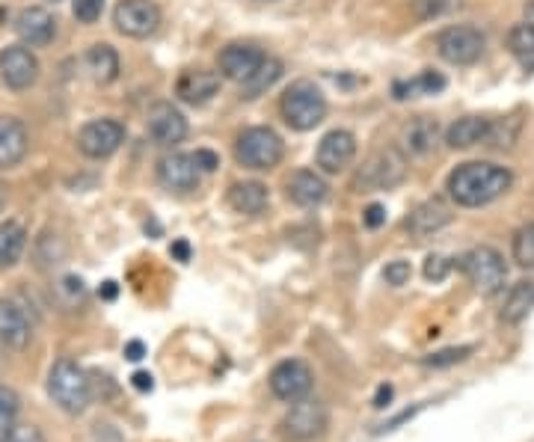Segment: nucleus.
<instances>
[{
	"instance_id": "nucleus-25",
	"label": "nucleus",
	"mask_w": 534,
	"mask_h": 442,
	"mask_svg": "<svg viewBox=\"0 0 534 442\" xmlns=\"http://www.w3.org/2000/svg\"><path fill=\"white\" fill-rule=\"evenodd\" d=\"M437 143H440V122L431 116H416L404 128V146L413 155H428V152H434Z\"/></svg>"
},
{
	"instance_id": "nucleus-18",
	"label": "nucleus",
	"mask_w": 534,
	"mask_h": 442,
	"mask_svg": "<svg viewBox=\"0 0 534 442\" xmlns=\"http://www.w3.org/2000/svg\"><path fill=\"white\" fill-rule=\"evenodd\" d=\"M30 339H33V327L27 312L12 300H0V345L12 351H24Z\"/></svg>"
},
{
	"instance_id": "nucleus-37",
	"label": "nucleus",
	"mask_w": 534,
	"mask_h": 442,
	"mask_svg": "<svg viewBox=\"0 0 534 442\" xmlns=\"http://www.w3.org/2000/svg\"><path fill=\"white\" fill-rule=\"evenodd\" d=\"M410 276H413V267H410V262H401V259H398V262H389L386 270H383V279H386L389 285H395V288H398V285H407Z\"/></svg>"
},
{
	"instance_id": "nucleus-36",
	"label": "nucleus",
	"mask_w": 534,
	"mask_h": 442,
	"mask_svg": "<svg viewBox=\"0 0 534 442\" xmlns=\"http://www.w3.org/2000/svg\"><path fill=\"white\" fill-rule=\"evenodd\" d=\"M0 442H45V434L36 428V425H12L3 437H0Z\"/></svg>"
},
{
	"instance_id": "nucleus-47",
	"label": "nucleus",
	"mask_w": 534,
	"mask_h": 442,
	"mask_svg": "<svg viewBox=\"0 0 534 442\" xmlns=\"http://www.w3.org/2000/svg\"><path fill=\"white\" fill-rule=\"evenodd\" d=\"M523 12H526V21H529V24L534 27V0H529V3H526V9H523Z\"/></svg>"
},
{
	"instance_id": "nucleus-35",
	"label": "nucleus",
	"mask_w": 534,
	"mask_h": 442,
	"mask_svg": "<svg viewBox=\"0 0 534 442\" xmlns=\"http://www.w3.org/2000/svg\"><path fill=\"white\" fill-rule=\"evenodd\" d=\"M57 291H60V297H63L66 306H78V303L84 300V294H87V288H84V282H81L78 276H66V279L57 285Z\"/></svg>"
},
{
	"instance_id": "nucleus-48",
	"label": "nucleus",
	"mask_w": 534,
	"mask_h": 442,
	"mask_svg": "<svg viewBox=\"0 0 534 442\" xmlns=\"http://www.w3.org/2000/svg\"><path fill=\"white\" fill-rule=\"evenodd\" d=\"M104 297H116V282H104Z\"/></svg>"
},
{
	"instance_id": "nucleus-17",
	"label": "nucleus",
	"mask_w": 534,
	"mask_h": 442,
	"mask_svg": "<svg viewBox=\"0 0 534 442\" xmlns=\"http://www.w3.org/2000/svg\"><path fill=\"white\" fill-rule=\"evenodd\" d=\"M451 223V208L445 205L443 199H425L422 205H416L413 211H410V217L404 220V226H407V232L413 235V238H431V235H437L440 229H445Z\"/></svg>"
},
{
	"instance_id": "nucleus-10",
	"label": "nucleus",
	"mask_w": 534,
	"mask_h": 442,
	"mask_svg": "<svg viewBox=\"0 0 534 442\" xmlns=\"http://www.w3.org/2000/svg\"><path fill=\"white\" fill-rule=\"evenodd\" d=\"M113 24L122 36L149 39L161 24V9L155 0H119L113 9Z\"/></svg>"
},
{
	"instance_id": "nucleus-28",
	"label": "nucleus",
	"mask_w": 534,
	"mask_h": 442,
	"mask_svg": "<svg viewBox=\"0 0 534 442\" xmlns=\"http://www.w3.org/2000/svg\"><path fill=\"white\" fill-rule=\"evenodd\" d=\"M24 247H27V232H24V226L15 223V220L0 223V270L18 265Z\"/></svg>"
},
{
	"instance_id": "nucleus-34",
	"label": "nucleus",
	"mask_w": 534,
	"mask_h": 442,
	"mask_svg": "<svg viewBox=\"0 0 534 442\" xmlns=\"http://www.w3.org/2000/svg\"><path fill=\"white\" fill-rule=\"evenodd\" d=\"M469 354H472V348H445V351H437V354L422 356V365H428V368H445V365L463 362Z\"/></svg>"
},
{
	"instance_id": "nucleus-29",
	"label": "nucleus",
	"mask_w": 534,
	"mask_h": 442,
	"mask_svg": "<svg viewBox=\"0 0 534 442\" xmlns=\"http://www.w3.org/2000/svg\"><path fill=\"white\" fill-rule=\"evenodd\" d=\"M279 78H282V63L273 60V57H265L262 66L253 72V78L241 84V87H244V98H259V95L273 87Z\"/></svg>"
},
{
	"instance_id": "nucleus-1",
	"label": "nucleus",
	"mask_w": 534,
	"mask_h": 442,
	"mask_svg": "<svg viewBox=\"0 0 534 442\" xmlns=\"http://www.w3.org/2000/svg\"><path fill=\"white\" fill-rule=\"evenodd\" d=\"M511 184H514V176L505 167L487 164V161H469V164H460L448 176V193L463 208H481L505 196Z\"/></svg>"
},
{
	"instance_id": "nucleus-38",
	"label": "nucleus",
	"mask_w": 534,
	"mask_h": 442,
	"mask_svg": "<svg viewBox=\"0 0 534 442\" xmlns=\"http://www.w3.org/2000/svg\"><path fill=\"white\" fill-rule=\"evenodd\" d=\"M72 9H75V18H78V21L92 24V21H98V18H101L104 0H75V3H72Z\"/></svg>"
},
{
	"instance_id": "nucleus-14",
	"label": "nucleus",
	"mask_w": 534,
	"mask_h": 442,
	"mask_svg": "<svg viewBox=\"0 0 534 442\" xmlns=\"http://www.w3.org/2000/svg\"><path fill=\"white\" fill-rule=\"evenodd\" d=\"M146 128H149V137L158 143V146H176L187 137V119L178 113L170 101H158L152 104L149 110V119H146Z\"/></svg>"
},
{
	"instance_id": "nucleus-2",
	"label": "nucleus",
	"mask_w": 534,
	"mask_h": 442,
	"mask_svg": "<svg viewBox=\"0 0 534 442\" xmlns=\"http://www.w3.org/2000/svg\"><path fill=\"white\" fill-rule=\"evenodd\" d=\"M48 392H51L54 404L72 416L84 413L92 401V383H89L87 371L75 359L54 362V368L48 374Z\"/></svg>"
},
{
	"instance_id": "nucleus-50",
	"label": "nucleus",
	"mask_w": 534,
	"mask_h": 442,
	"mask_svg": "<svg viewBox=\"0 0 534 442\" xmlns=\"http://www.w3.org/2000/svg\"><path fill=\"white\" fill-rule=\"evenodd\" d=\"M54 3H57V0H54Z\"/></svg>"
},
{
	"instance_id": "nucleus-3",
	"label": "nucleus",
	"mask_w": 534,
	"mask_h": 442,
	"mask_svg": "<svg viewBox=\"0 0 534 442\" xmlns=\"http://www.w3.org/2000/svg\"><path fill=\"white\" fill-rule=\"evenodd\" d=\"M282 119L294 128V131H312L315 125L324 122L327 116V101L321 95V89L309 81H297L285 89L282 101H279Z\"/></svg>"
},
{
	"instance_id": "nucleus-15",
	"label": "nucleus",
	"mask_w": 534,
	"mask_h": 442,
	"mask_svg": "<svg viewBox=\"0 0 534 442\" xmlns=\"http://www.w3.org/2000/svg\"><path fill=\"white\" fill-rule=\"evenodd\" d=\"M354 155L356 137L351 131H345V128H336V131L324 134V140L318 143L315 161H318V167H321L324 173H342V170L354 161Z\"/></svg>"
},
{
	"instance_id": "nucleus-40",
	"label": "nucleus",
	"mask_w": 534,
	"mask_h": 442,
	"mask_svg": "<svg viewBox=\"0 0 534 442\" xmlns=\"http://www.w3.org/2000/svg\"><path fill=\"white\" fill-rule=\"evenodd\" d=\"M193 161H196L199 173H214V170L220 167V158H217L211 149H196V152H193Z\"/></svg>"
},
{
	"instance_id": "nucleus-39",
	"label": "nucleus",
	"mask_w": 534,
	"mask_h": 442,
	"mask_svg": "<svg viewBox=\"0 0 534 442\" xmlns=\"http://www.w3.org/2000/svg\"><path fill=\"white\" fill-rule=\"evenodd\" d=\"M448 270H451V262H448L445 256H428V262H425V279L443 282L445 276H448Z\"/></svg>"
},
{
	"instance_id": "nucleus-46",
	"label": "nucleus",
	"mask_w": 534,
	"mask_h": 442,
	"mask_svg": "<svg viewBox=\"0 0 534 442\" xmlns=\"http://www.w3.org/2000/svg\"><path fill=\"white\" fill-rule=\"evenodd\" d=\"M389 398H392V386H383V389L377 392V401H374V404H377V407H386Z\"/></svg>"
},
{
	"instance_id": "nucleus-32",
	"label": "nucleus",
	"mask_w": 534,
	"mask_h": 442,
	"mask_svg": "<svg viewBox=\"0 0 534 442\" xmlns=\"http://www.w3.org/2000/svg\"><path fill=\"white\" fill-rule=\"evenodd\" d=\"M511 253L520 267H534V223H526L523 229H517Z\"/></svg>"
},
{
	"instance_id": "nucleus-44",
	"label": "nucleus",
	"mask_w": 534,
	"mask_h": 442,
	"mask_svg": "<svg viewBox=\"0 0 534 442\" xmlns=\"http://www.w3.org/2000/svg\"><path fill=\"white\" fill-rule=\"evenodd\" d=\"M143 354H146V348H143L140 342H131V345L125 348V356H128V359H134V362H137V359H143Z\"/></svg>"
},
{
	"instance_id": "nucleus-9",
	"label": "nucleus",
	"mask_w": 534,
	"mask_h": 442,
	"mask_svg": "<svg viewBox=\"0 0 534 442\" xmlns=\"http://www.w3.org/2000/svg\"><path fill=\"white\" fill-rule=\"evenodd\" d=\"M267 383H270V392H273L279 401L294 404V401H300V398H309V392H312V386H315V377H312V368H309L303 359H282V362L270 371Z\"/></svg>"
},
{
	"instance_id": "nucleus-41",
	"label": "nucleus",
	"mask_w": 534,
	"mask_h": 442,
	"mask_svg": "<svg viewBox=\"0 0 534 442\" xmlns=\"http://www.w3.org/2000/svg\"><path fill=\"white\" fill-rule=\"evenodd\" d=\"M362 223L368 226V229H380L383 223H386V208L383 205H368L365 211H362Z\"/></svg>"
},
{
	"instance_id": "nucleus-27",
	"label": "nucleus",
	"mask_w": 534,
	"mask_h": 442,
	"mask_svg": "<svg viewBox=\"0 0 534 442\" xmlns=\"http://www.w3.org/2000/svg\"><path fill=\"white\" fill-rule=\"evenodd\" d=\"M534 309V282H517L511 288V294L505 297V306H502V321L505 324H523L529 318V312Z\"/></svg>"
},
{
	"instance_id": "nucleus-49",
	"label": "nucleus",
	"mask_w": 534,
	"mask_h": 442,
	"mask_svg": "<svg viewBox=\"0 0 534 442\" xmlns=\"http://www.w3.org/2000/svg\"><path fill=\"white\" fill-rule=\"evenodd\" d=\"M262 3H270V0H262Z\"/></svg>"
},
{
	"instance_id": "nucleus-4",
	"label": "nucleus",
	"mask_w": 534,
	"mask_h": 442,
	"mask_svg": "<svg viewBox=\"0 0 534 442\" xmlns=\"http://www.w3.org/2000/svg\"><path fill=\"white\" fill-rule=\"evenodd\" d=\"M407 178V158L401 155V149L386 146L377 149L354 176V190L359 193H371V190H389L398 187Z\"/></svg>"
},
{
	"instance_id": "nucleus-22",
	"label": "nucleus",
	"mask_w": 534,
	"mask_h": 442,
	"mask_svg": "<svg viewBox=\"0 0 534 442\" xmlns=\"http://www.w3.org/2000/svg\"><path fill=\"white\" fill-rule=\"evenodd\" d=\"M327 181L312 173V170H300L288 178V199L300 208H315L327 199Z\"/></svg>"
},
{
	"instance_id": "nucleus-7",
	"label": "nucleus",
	"mask_w": 534,
	"mask_h": 442,
	"mask_svg": "<svg viewBox=\"0 0 534 442\" xmlns=\"http://www.w3.org/2000/svg\"><path fill=\"white\" fill-rule=\"evenodd\" d=\"M484 33L472 24H454L445 27L443 33L437 36V51L445 63L451 66H472L481 60L484 54Z\"/></svg>"
},
{
	"instance_id": "nucleus-42",
	"label": "nucleus",
	"mask_w": 534,
	"mask_h": 442,
	"mask_svg": "<svg viewBox=\"0 0 534 442\" xmlns=\"http://www.w3.org/2000/svg\"><path fill=\"white\" fill-rule=\"evenodd\" d=\"M416 6L422 9V15L428 18V15H437L440 9H443V3L440 0H416Z\"/></svg>"
},
{
	"instance_id": "nucleus-30",
	"label": "nucleus",
	"mask_w": 534,
	"mask_h": 442,
	"mask_svg": "<svg viewBox=\"0 0 534 442\" xmlns=\"http://www.w3.org/2000/svg\"><path fill=\"white\" fill-rule=\"evenodd\" d=\"M445 78L440 72H422L419 78L413 81H398L395 84V98H413V95H434V92H443Z\"/></svg>"
},
{
	"instance_id": "nucleus-24",
	"label": "nucleus",
	"mask_w": 534,
	"mask_h": 442,
	"mask_svg": "<svg viewBox=\"0 0 534 442\" xmlns=\"http://www.w3.org/2000/svg\"><path fill=\"white\" fill-rule=\"evenodd\" d=\"M487 134H490V119H484V116H463V119H457L445 131V143L451 149H469V146L484 143Z\"/></svg>"
},
{
	"instance_id": "nucleus-26",
	"label": "nucleus",
	"mask_w": 534,
	"mask_h": 442,
	"mask_svg": "<svg viewBox=\"0 0 534 442\" xmlns=\"http://www.w3.org/2000/svg\"><path fill=\"white\" fill-rule=\"evenodd\" d=\"M87 72L95 84H113L119 78V54L110 45H92L87 51Z\"/></svg>"
},
{
	"instance_id": "nucleus-43",
	"label": "nucleus",
	"mask_w": 534,
	"mask_h": 442,
	"mask_svg": "<svg viewBox=\"0 0 534 442\" xmlns=\"http://www.w3.org/2000/svg\"><path fill=\"white\" fill-rule=\"evenodd\" d=\"M131 380H134V386H137L140 392L152 389V374H146V371H137V374H134Z\"/></svg>"
},
{
	"instance_id": "nucleus-45",
	"label": "nucleus",
	"mask_w": 534,
	"mask_h": 442,
	"mask_svg": "<svg viewBox=\"0 0 534 442\" xmlns=\"http://www.w3.org/2000/svg\"><path fill=\"white\" fill-rule=\"evenodd\" d=\"M173 256H176L178 262H187V259H190V247H187L184 241H178L176 247H173Z\"/></svg>"
},
{
	"instance_id": "nucleus-13",
	"label": "nucleus",
	"mask_w": 534,
	"mask_h": 442,
	"mask_svg": "<svg viewBox=\"0 0 534 442\" xmlns=\"http://www.w3.org/2000/svg\"><path fill=\"white\" fill-rule=\"evenodd\" d=\"M262 60H265V54L256 45H250V42H232V45H226L220 51L217 66H220L223 78H229L235 84H244V81L253 78V72L262 66Z\"/></svg>"
},
{
	"instance_id": "nucleus-19",
	"label": "nucleus",
	"mask_w": 534,
	"mask_h": 442,
	"mask_svg": "<svg viewBox=\"0 0 534 442\" xmlns=\"http://www.w3.org/2000/svg\"><path fill=\"white\" fill-rule=\"evenodd\" d=\"M30 146L27 128L15 116H0V170H12L24 161Z\"/></svg>"
},
{
	"instance_id": "nucleus-16",
	"label": "nucleus",
	"mask_w": 534,
	"mask_h": 442,
	"mask_svg": "<svg viewBox=\"0 0 534 442\" xmlns=\"http://www.w3.org/2000/svg\"><path fill=\"white\" fill-rule=\"evenodd\" d=\"M15 33L21 36V42L27 48H42V45H48L57 36V21H54V15L48 9L27 6L15 18Z\"/></svg>"
},
{
	"instance_id": "nucleus-12",
	"label": "nucleus",
	"mask_w": 534,
	"mask_h": 442,
	"mask_svg": "<svg viewBox=\"0 0 534 442\" xmlns=\"http://www.w3.org/2000/svg\"><path fill=\"white\" fill-rule=\"evenodd\" d=\"M0 78L15 92H24L39 81V60L27 45H9L0 51Z\"/></svg>"
},
{
	"instance_id": "nucleus-8",
	"label": "nucleus",
	"mask_w": 534,
	"mask_h": 442,
	"mask_svg": "<svg viewBox=\"0 0 534 442\" xmlns=\"http://www.w3.org/2000/svg\"><path fill=\"white\" fill-rule=\"evenodd\" d=\"M330 425V413L321 401L315 398H300L291 404L288 416L282 419V428L285 434L294 442H312L318 440Z\"/></svg>"
},
{
	"instance_id": "nucleus-31",
	"label": "nucleus",
	"mask_w": 534,
	"mask_h": 442,
	"mask_svg": "<svg viewBox=\"0 0 534 442\" xmlns=\"http://www.w3.org/2000/svg\"><path fill=\"white\" fill-rule=\"evenodd\" d=\"M508 48H511V54H514L517 60L534 63V27L529 21L511 27V33H508Z\"/></svg>"
},
{
	"instance_id": "nucleus-20",
	"label": "nucleus",
	"mask_w": 534,
	"mask_h": 442,
	"mask_svg": "<svg viewBox=\"0 0 534 442\" xmlns=\"http://www.w3.org/2000/svg\"><path fill=\"white\" fill-rule=\"evenodd\" d=\"M220 89V75L217 72H208V69H187L181 72L176 84V95L184 104H208Z\"/></svg>"
},
{
	"instance_id": "nucleus-6",
	"label": "nucleus",
	"mask_w": 534,
	"mask_h": 442,
	"mask_svg": "<svg viewBox=\"0 0 534 442\" xmlns=\"http://www.w3.org/2000/svg\"><path fill=\"white\" fill-rule=\"evenodd\" d=\"M460 267L469 276V282L475 285V291L484 294V297H493L505 288L508 265H505L502 253L493 250V247H475L472 253H466L460 259Z\"/></svg>"
},
{
	"instance_id": "nucleus-21",
	"label": "nucleus",
	"mask_w": 534,
	"mask_h": 442,
	"mask_svg": "<svg viewBox=\"0 0 534 442\" xmlns=\"http://www.w3.org/2000/svg\"><path fill=\"white\" fill-rule=\"evenodd\" d=\"M199 176H202V173H199L193 155H181V152H178V155H170V158H164L161 167H158L161 184H164L167 190H176V193L196 190Z\"/></svg>"
},
{
	"instance_id": "nucleus-33",
	"label": "nucleus",
	"mask_w": 534,
	"mask_h": 442,
	"mask_svg": "<svg viewBox=\"0 0 534 442\" xmlns=\"http://www.w3.org/2000/svg\"><path fill=\"white\" fill-rule=\"evenodd\" d=\"M18 410H21V401L18 395L9 389V386H0V437L15 425L18 419Z\"/></svg>"
},
{
	"instance_id": "nucleus-5",
	"label": "nucleus",
	"mask_w": 534,
	"mask_h": 442,
	"mask_svg": "<svg viewBox=\"0 0 534 442\" xmlns=\"http://www.w3.org/2000/svg\"><path fill=\"white\" fill-rule=\"evenodd\" d=\"M282 152L285 149H282L279 134L265 125L247 128L235 143V158L247 170H273L282 161Z\"/></svg>"
},
{
	"instance_id": "nucleus-11",
	"label": "nucleus",
	"mask_w": 534,
	"mask_h": 442,
	"mask_svg": "<svg viewBox=\"0 0 534 442\" xmlns=\"http://www.w3.org/2000/svg\"><path fill=\"white\" fill-rule=\"evenodd\" d=\"M125 140V125L116 122V119H92L81 128L78 134V149L92 158V161H101V158H110Z\"/></svg>"
},
{
	"instance_id": "nucleus-23",
	"label": "nucleus",
	"mask_w": 534,
	"mask_h": 442,
	"mask_svg": "<svg viewBox=\"0 0 534 442\" xmlns=\"http://www.w3.org/2000/svg\"><path fill=\"white\" fill-rule=\"evenodd\" d=\"M270 202V193L262 181H238L229 187V205L238 211V214H247V217H256L262 214Z\"/></svg>"
}]
</instances>
